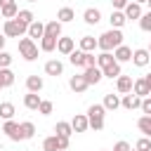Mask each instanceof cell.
<instances>
[{
	"mask_svg": "<svg viewBox=\"0 0 151 151\" xmlns=\"http://www.w3.org/2000/svg\"><path fill=\"white\" fill-rule=\"evenodd\" d=\"M104 116H106L104 104H92V106L87 109V120H90V127H92L94 132L104 130Z\"/></svg>",
	"mask_w": 151,
	"mask_h": 151,
	"instance_id": "2",
	"label": "cell"
},
{
	"mask_svg": "<svg viewBox=\"0 0 151 151\" xmlns=\"http://www.w3.org/2000/svg\"><path fill=\"white\" fill-rule=\"evenodd\" d=\"M19 54L26 61H35L38 59V45L33 42V38H21L19 40Z\"/></svg>",
	"mask_w": 151,
	"mask_h": 151,
	"instance_id": "4",
	"label": "cell"
},
{
	"mask_svg": "<svg viewBox=\"0 0 151 151\" xmlns=\"http://www.w3.org/2000/svg\"><path fill=\"white\" fill-rule=\"evenodd\" d=\"M132 92H134V94H139V97L144 99V97H149V94H151V87L146 85V80H144V78H137V80H134V85H132Z\"/></svg>",
	"mask_w": 151,
	"mask_h": 151,
	"instance_id": "20",
	"label": "cell"
},
{
	"mask_svg": "<svg viewBox=\"0 0 151 151\" xmlns=\"http://www.w3.org/2000/svg\"><path fill=\"white\" fill-rule=\"evenodd\" d=\"M17 19H19L21 24H26V26H31V24L35 21V17H33V12H31V9H19Z\"/></svg>",
	"mask_w": 151,
	"mask_h": 151,
	"instance_id": "34",
	"label": "cell"
},
{
	"mask_svg": "<svg viewBox=\"0 0 151 151\" xmlns=\"http://www.w3.org/2000/svg\"><path fill=\"white\" fill-rule=\"evenodd\" d=\"M33 134H35V125H33L31 120H24V123H21V137H24V139H31Z\"/></svg>",
	"mask_w": 151,
	"mask_h": 151,
	"instance_id": "36",
	"label": "cell"
},
{
	"mask_svg": "<svg viewBox=\"0 0 151 151\" xmlns=\"http://www.w3.org/2000/svg\"><path fill=\"white\" fill-rule=\"evenodd\" d=\"M132 85H134V80H132L130 76H123V73H120V76L116 78V87H118L120 94H130V92H132Z\"/></svg>",
	"mask_w": 151,
	"mask_h": 151,
	"instance_id": "11",
	"label": "cell"
},
{
	"mask_svg": "<svg viewBox=\"0 0 151 151\" xmlns=\"http://www.w3.org/2000/svg\"><path fill=\"white\" fill-rule=\"evenodd\" d=\"M45 73L57 78V76H61V73H64V64H61L59 59H50V61L45 64Z\"/></svg>",
	"mask_w": 151,
	"mask_h": 151,
	"instance_id": "14",
	"label": "cell"
},
{
	"mask_svg": "<svg viewBox=\"0 0 151 151\" xmlns=\"http://www.w3.org/2000/svg\"><path fill=\"white\" fill-rule=\"evenodd\" d=\"M12 116H14V104L12 101H0V118L12 120Z\"/></svg>",
	"mask_w": 151,
	"mask_h": 151,
	"instance_id": "29",
	"label": "cell"
},
{
	"mask_svg": "<svg viewBox=\"0 0 151 151\" xmlns=\"http://www.w3.org/2000/svg\"><path fill=\"white\" fill-rule=\"evenodd\" d=\"M38 111H40L42 116H50V113L54 111V106H52V101H47V99H42V101H40V109H38Z\"/></svg>",
	"mask_w": 151,
	"mask_h": 151,
	"instance_id": "40",
	"label": "cell"
},
{
	"mask_svg": "<svg viewBox=\"0 0 151 151\" xmlns=\"http://www.w3.org/2000/svg\"><path fill=\"white\" fill-rule=\"evenodd\" d=\"M149 61H151V52H149V50L139 47V50H134V52H132V64H134V66H139V68H142V66H146Z\"/></svg>",
	"mask_w": 151,
	"mask_h": 151,
	"instance_id": "7",
	"label": "cell"
},
{
	"mask_svg": "<svg viewBox=\"0 0 151 151\" xmlns=\"http://www.w3.org/2000/svg\"><path fill=\"white\" fill-rule=\"evenodd\" d=\"M94 47H97L94 35H83V38H80V50H83V52H94Z\"/></svg>",
	"mask_w": 151,
	"mask_h": 151,
	"instance_id": "28",
	"label": "cell"
},
{
	"mask_svg": "<svg viewBox=\"0 0 151 151\" xmlns=\"http://www.w3.org/2000/svg\"><path fill=\"white\" fill-rule=\"evenodd\" d=\"M134 149H137V151H151V137H142V139H137Z\"/></svg>",
	"mask_w": 151,
	"mask_h": 151,
	"instance_id": "39",
	"label": "cell"
},
{
	"mask_svg": "<svg viewBox=\"0 0 151 151\" xmlns=\"http://www.w3.org/2000/svg\"><path fill=\"white\" fill-rule=\"evenodd\" d=\"M139 28H142V31H146V33L151 31V9H149V12H144V14L139 17Z\"/></svg>",
	"mask_w": 151,
	"mask_h": 151,
	"instance_id": "38",
	"label": "cell"
},
{
	"mask_svg": "<svg viewBox=\"0 0 151 151\" xmlns=\"http://www.w3.org/2000/svg\"><path fill=\"white\" fill-rule=\"evenodd\" d=\"M134 151H137V149H134Z\"/></svg>",
	"mask_w": 151,
	"mask_h": 151,
	"instance_id": "54",
	"label": "cell"
},
{
	"mask_svg": "<svg viewBox=\"0 0 151 151\" xmlns=\"http://www.w3.org/2000/svg\"><path fill=\"white\" fill-rule=\"evenodd\" d=\"M54 134H64V137H71V134H73V125H71V123H66V120H59V123L54 125Z\"/></svg>",
	"mask_w": 151,
	"mask_h": 151,
	"instance_id": "25",
	"label": "cell"
},
{
	"mask_svg": "<svg viewBox=\"0 0 151 151\" xmlns=\"http://www.w3.org/2000/svg\"><path fill=\"white\" fill-rule=\"evenodd\" d=\"M57 142H59V151H66V149H68V137L57 134Z\"/></svg>",
	"mask_w": 151,
	"mask_h": 151,
	"instance_id": "42",
	"label": "cell"
},
{
	"mask_svg": "<svg viewBox=\"0 0 151 151\" xmlns=\"http://www.w3.org/2000/svg\"><path fill=\"white\" fill-rule=\"evenodd\" d=\"M109 21H111V28H123V26H125V21H127V17H125V12H123V9H113V12H111V17H109Z\"/></svg>",
	"mask_w": 151,
	"mask_h": 151,
	"instance_id": "13",
	"label": "cell"
},
{
	"mask_svg": "<svg viewBox=\"0 0 151 151\" xmlns=\"http://www.w3.org/2000/svg\"><path fill=\"white\" fill-rule=\"evenodd\" d=\"M71 125H73V132H85V130L90 127V120H87V116L76 113V116H73V120H71Z\"/></svg>",
	"mask_w": 151,
	"mask_h": 151,
	"instance_id": "16",
	"label": "cell"
},
{
	"mask_svg": "<svg viewBox=\"0 0 151 151\" xmlns=\"http://www.w3.org/2000/svg\"><path fill=\"white\" fill-rule=\"evenodd\" d=\"M2 132L12 139V142H21L24 137H21V123H14V120H5V125H2Z\"/></svg>",
	"mask_w": 151,
	"mask_h": 151,
	"instance_id": "5",
	"label": "cell"
},
{
	"mask_svg": "<svg viewBox=\"0 0 151 151\" xmlns=\"http://www.w3.org/2000/svg\"><path fill=\"white\" fill-rule=\"evenodd\" d=\"M130 0H111V5H113V9H125V5H127Z\"/></svg>",
	"mask_w": 151,
	"mask_h": 151,
	"instance_id": "45",
	"label": "cell"
},
{
	"mask_svg": "<svg viewBox=\"0 0 151 151\" xmlns=\"http://www.w3.org/2000/svg\"><path fill=\"white\" fill-rule=\"evenodd\" d=\"M120 106H123V109H127V111L142 109V97H139V94H134V92H130V94H125V97L120 99Z\"/></svg>",
	"mask_w": 151,
	"mask_h": 151,
	"instance_id": "6",
	"label": "cell"
},
{
	"mask_svg": "<svg viewBox=\"0 0 151 151\" xmlns=\"http://www.w3.org/2000/svg\"><path fill=\"white\" fill-rule=\"evenodd\" d=\"M68 87H71L76 94H80V92H85V90L90 87V83H87V80H85V76L80 73V76H73V78L68 80Z\"/></svg>",
	"mask_w": 151,
	"mask_h": 151,
	"instance_id": "10",
	"label": "cell"
},
{
	"mask_svg": "<svg viewBox=\"0 0 151 151\" xmlns=\"http://www.w3.org/2000/svg\"><path fill=\"white\" fill-rule=\"evenodd\" d=\"M137 127L139 132H144V137H151V116H142L137 120Z\"/></svg>",
	"mask_w": 151,
	"mask_h": 151,
	"instance_id": "30",
	"label": "cell"
},
{
	"mask_svg": "<svg viewBox=\"0 0 151 151\" xmlns=\"http://www.w3.org/2000/svg\"><path fill=\"white\" fill-rule=\"evenodd\" d=\"M40 101H42V99H40L38 92H28V94L24 97V106H26L28 111H38V109H40Z\"/></svg>",
	"mask_w": 151,
	"mask_h": 151,
	"instance_id": "15",
	"label": "cell"
},
{
	"mask_svg": "<svg viewBox=\"0 0 151 151\" xmlns=\"http://www.w3.org/2000/svg\"><path fill=\"white\" fill-rule=\"evenodd\" d=\"M9 85H14V73L9 68H0V90H5Z\"/></svg>",
	"mask_w": 151,
	"mask_h": 151,
	"instance_id": "23",
	"label": "cell"
},
{
	"mask_svg": "<svg viewBox=\"0 0 151 151\" xmlns=\"http://www.w3.org/2000/svg\"><path fill=\"white\" fill-rule=\"evenodd\" d=\"M2 33H5L7 38H21L24 33H28V26H26V24H21V21L14 17V19H7V21H5Z\"/></svg>",
	"mask_w": 151,
	"mask_h": 151,
	"instance_id": "3",
	"label": "cell"
},
{
	"mask_svg": "<svg viewBox=\"0 0 151 151\" xmlns=\"http://www.w3.org/2000/svg\"><path fill=\"white\" fill-rule=\"evenodd\" d=\"M101 151H106V149H101Z\"/></svg>",
	"mask_w": 151,
	"mask_h": 151,
	"instance_id": "53",
	"label": "cell"
},
{
	"mask_svg": "<svg viewBox=\"0 0 151 151\" xmlns=\"http://www.w3.org/2000/svg\"><path fill=\"white\" fill-rule=\"evenodd\" d=\"M5 40H7V35H5V33H0V52L5 50Z\"/></svg>",
	"mask_w": 151,
	"mask_h": 151,
	"instance_id": "46",
	"label": "cell"
},
{
	"mask_svg": "<svg viewBox=\"0 0 151 151\" xmlns=\"http://www.w3.org/2000/svg\"><path fill=\"white\" fill-rule=\"evenodd\" d=\"M118 106H120L118 94H106V97H104V109H106V111H116Z\"/></svg>",
	"mask_w": 151,
	"mask_h": 151,
	"instance_id": "33",
	"label": "cell"
},
{
	"mask_svg": "<svg viewBox=\"0 0 151 151\" xmlns=\"http://www.w3.org/2000/svg\"><path fill=\"white\" fill-rule=\"evenodd\" d=\"M68 61H71L76 68H85V66H87V52H83V50H73V52L68 54Z\"/></svg>",
	"mask_w": 151,
	"mask_h": 151,
	"instance_id": "9",
	"label": "cell"
},
{
	"mask_svg": "<svg viewBox=\"0 0 151 151\" xmlns=\"http://www.w3.org/2000/svg\"><path fill=\"white\" fill-rule=\"evenodd\" d=\"M0 14H2L5 19H14V17L19 14V7H17V2H9V5L0 7Z\"/></svg>",
	"mask_w": 151,
	"mask_h": 151,
	"instance_id": "31",
	"label": "cell"
},
{
	"mask_svg": "<svg viewBox=\"0 0 151 151\" xmlns=\"http://www.w3.org/2000/svg\"><path fill=\"white\" fill-rule=\"evenodd\" d=\"M83 19H85V24H90V26H97V24L101 21V12H99L97 7H87V9L83 12Z\"/></svg>",
	"mask_w": 151,
	"mask_h": 151,
	"instance_id": "12",
	"label": "cell"
},
{
	"mask_svg": "<svg viewBox=\"0 0 151 151\" xmlns=\"http://www.w3.org/2000/svg\"><path fill=\"white\" fill-rule=\"evenodd\" d=\"M83 76H85V80H87L90 85H97V83L104 78V71H101L99 66H87V68L83 71Z\"/></svg>",
	"mask_w": 151,
	"mask_h": 151,
	"instance_id": "8",
	"label": "cell"
},
{
	"mask_svg": "<svg viewBox=\"0 0 151 151\" xmlns=\"http://www.w3.org/2000/svg\"><path fill=\"white\" fill-rule=\"evenodd\" d=\"M57 50H59L61 54H66V57H68V54L76 50V42H73V38H59V40H57Z\"/></svg>",
	"mask_w": 151,
	"mask_h": 151,
	"instance_id": "18",
	"label": "cell"
},
{
	"mask_svg": "<svg viewBox=\"0 0 151 151\" xmlns=\"http://www.w3.org/2000/svg\"><path fill=\"white\" fill-rule=\"evenodd\" d=\"M134 2H139V5H142V2H146V0H134Z\"/></svg>",
	"mask_w": 151,
	"mask_h": 151,
	"instance_id": "49",
	"label": "cell"
},
{
	"mask_svg": "<svg viewBox=\"0 0 151 151\" xmlns=\"http://www.w3.org/2000/svg\"><path fill=\"white\" fill-rule=\"evenodd\" d=\"M42 149H45V151H59V142H57V134L47 137V139L42 142Z\"/></svg>",
	"mask_w": 151,
	"mask_h": 151,
	"instance_id": "37",
	"label": "cell"
},
{
	"mask_svg": "<svg viewBox=\"0 0 151 151\" xmlns=\"http://www.w3.org/2000/svg\"><path fill=\"white\" fill-rule=\"evenodd\" d=\"M9 2H14V0H0V7H5V5H9Z\"/></svg>",
	"mask_w": 151,
	"mask_h": 151,
	"instance_id": "48",
	"label": "cell"
},
{
	"mask_svg": "<svg viewBox=\"0 0 151 151\" xmlns=\"http://www.w3.org/2000/svg\"><path fill=\"white\" fill-rule=\"evenodd\" d=\"M26 90L28 92H40L42 90V78L40 76H28L26 78Z\"/></svg>",
	"mask_w": 151,
	"mask_h": 151,
	"instance_id": "22",
	"label": "cell"
},
{
	"mask_svg": "<svg viewBox=\"0 0 151 151\" xmlns=\"http://www.w3.org/2000/svg\"><path fill=\"white\" fill-rule=\"evenodd\" d=\"M45 35V24L42 21H33L28 26V38H42Z\"/></svg>",
	"mask_w": 151,
	"mask_h": 151,
	"instance_id": "24",
	"label": "cell"
},
{
	"mask_svg": "<svg viewBox=\"0 0 151 151\" xmlns=\"http://www.w3.org/2000/svg\"><path fill=\"white\" fill-rule=\"evenodd\" d=\"M113 151H132V149H130V144H127V142H118V144L113 146Z\"/></svg>",
	"mask_w": 151,
	"mask_h": 151,
	"instance_id": "44",
	"label": "cell"
},
{
	"mask_svg": "<svg viewBox=\"0 0 151 151\" xmlns=\"http://www.w3.org/2000/svg\"><path fill=\"white\" fill-rule=\"evenodd\" d=\"M123 12H125V17H127V19H139V17L144 14V12H142V5H139V2H127Z\"/></svg>",
	"mask_w": 151,
	"mask_h": 151,
	"instance_id": "21",
	"label": "cell"
},
{
	"mask_svg": "<svg viewBox=\"0 0 151 151\" xmlns=\"http://www.w3.org/2000/svg\"><path fill=\"white\" fill-rule=\"evenodd\" d=\"M101 71H104V76H106V78H111V80H113V78H118V76H120V64H118V61H113L111 66H106V68H101Z\"/></svg>",
	"mask_w": 151,
	"mask_h": 151,
	"instance_id": "35",
	"label": "cell"
},
{
	"mask_svg": "<svg viewBox=\"0 0 151 151\" xmlns=\"http://www.w3.org/2000/svg\"><path fill=\"white\" fill-rule=\"evenodd\" d=\"M9 64H12V54L9 52H0V68H9Z\"/></svg>",
	"mask_w": 151,
	"mask_h": 151,
	"instance_id": "41",
	"label": "cell"
},
{
	"mask_svg": "<svg viewBox=\"0 0 151 151\" xmlns=\"http://www.w3.org/2000/svg\"><path fill=\"white\" fill-rule=\"evenodd\" d=\"M57 19H59L61 24H68V21H73V19H76V12H73L71 7H61V9L57 12Z\"/></svg>",
	"mask_w": 151,
	"mask_h": 151,
	"instance_id": "26",
	"label": "cell"
},
{
	"mask_svg": "<svg viewBox=\"0 0 151 151\" xmlns=\"http://www.w3.org/2000/svg\"><path fill=\"white\" fill-rule=\"evenodd\" d=\"M144 80H146V85L151 87V73H146V76H144Z\"/></svg>",
	"mask_w": 151,
	"mask_h": 151,
	"instance_id": "47",
	"label": "cell"
},
{
	"mask_svg": "<svg viewBox=\"0 0 151 151\" xmlns=\"http://www.w3.org/2000/svg\"><path fill=\"white\" fill-rule=\"evenodd\" d=\"M113 57H116V61H118V64L130 61V59H132V50H130L127 45H120V47H116V50H113Z\"/></svg>",
	"mask_w": 151,
	"mask_h": 151,
	"instance_id": "19",
	"label": "cell"
},
{
	"mask_svg": "<svg viewBox=\"0 0 151 151\" xmlns=\"http://www.w3.org/2000/svg\"><path fill=\"white\" fill-rule=\"evenodd\" d=\"M26 2H38V0H26Z\"/></svg>",
	"mask_w": 151,
	"mask_h": 151,
	"instance_id": "51",
	"label": "cell"
},
{
	"mask_svg": "<svg viewBox=\"0 0 151 151\" xmlns=\"http://www.w3.org/2000/svg\"><path fill=\"white\" fill-rule=\"evenodd\" d=\"M146 5H149V9H151V0H146Z\"/></svg>",
	"mask_w": 151,
	"mask_h": 151,
	"instance_id": "50",
	"label": "cell"
},
{
	"mask_svg": "<svg viewBox=\"0 0 151 151\" xmlns=\"http://www.w3.org/2000/svg\"><path fill=\"white\" fill-rule=\"evenodd\" d=\"M113 61H116V57H113L111 52H101V54L97 57V66H99V68H106V66H111Z\"/></svg>",
	"mask_w": 151,
	"mask_h": 151,
	"instance_id": "32",
	"label": "cell"
},
{
	"mask_svg": "<svg viewBox=\"0 0 151 151\" xmlns=\"http://www.w3.org/2000/svg\"><path fill=\"white\" fill-rule=\"evenodd\" d=\"M142 111H144L146 116H151V97H144V99H142Z\"/></svg>",
	"mask_w": 151,
	"mask_h": 151,
	"instance_id": "43",
	"label": "cell"
},
{
	"mask_svg": "<svg viewBox=\"0 0 151 151\" xmlns=\"http://www.w3.org/2000/svg\"><path fill=\"white\" fill-rule=\"evenodd\" d=\"M120 45H123V33H120V28H111V31L101 33L99 40H97V47H99L101 52H111V50H116V47H120Z\"/></svg>",
	"mask_w": 151,
	"mask_h": 151,
	"instance_id": "1",
	"label": "cell"
},
{
	"mask_svg": "<svg viewBox=\"0 0 151 151\" xmlns=\"http://www.w3.org/2000/svg\"><path fill=\"white\" fill-rule=\"evenodd\" d=\"M57 40H59V38H52V35H42V38H40V50H42V52H52V50L57 47Z\"/></svg>",
	"mask_w": 151,
	"mask_h": 151,
	"instance_id": "27",
	"label": "cell"
},
{
	"mask_svg": "<svg viewBox=\"0 0 151 151\" xmlns=\"http://www.w3.org/2000/svg\"><path fill=\"white\" fill-rule=\"evenodd\" d=\"M146 50H149V52H151V42H149V47H146Z\"/></svg>",
	"mask_w": 151,
	"mask_h": 151,
	"instance_id": "52",
	"label": "cell"
},
{
	"mask_svg": "<svg viewBox=\"0 0 151 151\" xmlns=\"http://www.w3.org/2000/svg\"><path fill=\"white\" fill-rule=\"evenodd\" d=\"M45 35H52V38H61V21L59 19H52L45 24Z\"/></svg>",
	"mask_w": 151,
	"mask_h": 151,
	"instance_id": "17",
	"label": "cell"
}]
</instances>
